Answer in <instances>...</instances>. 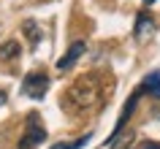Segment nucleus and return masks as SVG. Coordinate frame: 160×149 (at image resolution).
I'll use <instances>...</instances> for the list:
<instances>
[{"label": "nucleus", "mask_w": 160, "mask_h": 149, "mask_svg": "<svg viewBox=\"0 0 160 149\" xmlns=\"http://www.w3.org/2000/svg\"><path fill=\"white\" fill-rule=\"evenodd\" d=\"M136 149H160V144L158 141H144L141 147H136Z\"/></svg>", "instance_id": "9d476101"}, {"label": "nucleus", "mask_w": 160, "mask_h": 149, "mask_svg": "<svg viewBox=\"0 0 160 149\" xmlns=\"http://www.w3.org/2000/svg\"><path fill=\"white\" fill-rule=\"evenodd\" d=\"M144 3H152V0H144Z\"/></svg>", "instance_id": "ddd939ff"}, {"label": "nucleus", "mask_w": 160, "mask_h": 149, "mask_svg": "<svg viewBox=\"0 0 160 149\" xmlns=\"http://www.w3.org/2000/svg\"><path fill=\"white\" fill-rule=\"evenodd\" d=\"M25 35L30 38V43H38V38H41L38 25H35V22H25Z\"/></svg>", "instance_id": "6e6552de"}, {"label": "nucleus", "mask_w": 160, "mask_h": 149, "mask_svg": "<svg viewBox=\"0 0 160 149\" xmlns=\"http://www.w3.org/2000/svg\"><path fill=\"white\" fill-rule=\"evenodd\" d=\"M117 141H119V138H117ZM117 141H111V144H109V149H125V147H119Z\"/></svg>", "instance_id": "9b49d317"}, {"label": "nucleus", "mask_w": 160, "mask_h": 149, "mask_svg": "<svg viewBox=\"0 0 160 149\" xmlns=\"http://www.w3.org/2000/svg\"><path fill=\"white\" fill-rule=\"evenodd\" d=\"M49 90V76L43 71H30V73L22 79V95L25 98H33V100H41Z\"/></svg>", "instance_id": "7ed1b4c3"}, {"label": "nucleus", "mask_w": 160, "mask_h": 149, "mask_svg": "<svg viewBox=\"0 0 160 149\" xmlns=\"http://www.w3.org/2000/svg\"><path fill=\"white\" fill-rule=\"evenodd\" d=\"M19 52H22V46H19V41H6L0 43V60H6V62H14V60H19Z\"/></svg>", "instance_id": "0eeeda50"}, {"label": "nucleus", "mask_w": 160, "mask_h": 149, "mask_svg": "<svg viewBox=\"0 0 160 149\" xmlns=\"http://www.w3.org/2000/svg\"><path fill=\"white\" fill-rule=\"evenodd\" d=\"M6 100H8V95H6V92L0 90V106H3V103H6Z\"/></svg>", "instance_id": "f8f14e48"}, {"label": "nucleus", "mask_w": 160, "mask_h": 149, "mask_svg": "<svg viewBox=\"0 0 160 149\" xmlns=\"http://www.w3.org/2000/svg\"><path fill=\"white\" fill-rule=\"evenodd\" d=\"M84 52H87L84 41H76V43H71V46H68V52H65V54H62V57L57 60V68H60V71H71V68L76 65V60L82 57Z\"/></svg>", "instance_id": "20e7f679"}, {"label": "nucleus", "mask_w": 160, "mask_h": 149, "mask_svg": "<svg viewBox=\"0 0 160 149\" xmlns=\"http://www.w3.org/2000/svg\"><path fill=\"white\" fill-rule=\"evenodd\" d=\"M103 73L101 71H90V73L79 76L65 92V100L62 106L68 111H87V108H95L103 100Z\"/></svg>", "instance_id": "f257e3e1"}, {"label": "nucleus", "mask_w": 160, "mask_h": 149, "mask_svg": "<svg viewBox=\"0 0 160 149\" xmlns=\"http://www.w3.org/2000/svg\"><path fill=\"white\" fill-rule=\"evenodd\" d=\"M87 138H90V136H84V138H79V141H71V144H54L52 149H82L87 144Z\"/></svg>", "instance_id": "1a4fd4ad"}, {"label": "nucleus", "mask_w": 160, "mask_h": 149, "mask_svg": "<svg viewBox=\"0 0 160 149\" xmlns=\"http://www.w3.org/2000/svg\"><path fill=\"white\" fill-rule=\"evenodd\" d=\"M152 33H155V22H152V17H149V14H138L133 35L138 38V41H144V38H149Z\"/></svg>", "instance_id": "39448f33"}, {"label": "nucleus", "mask_w": 160, "mask_h": 149, "mask_svg": "<svg viewBox=\"0 0 160 149\" xmlns=\"http://www.w3.org/2000/svg\"><path fill=\"white\" fill-rule=\"evenodd\" d=\"M138 90H141V92H149L152 98L160 100V73H158V71H152V73L141 82V87H138Z\"/></svg>", "instance_id": "423d86ee"}, {"label": "nucleus", "mask_w": 160, "mask_h": 149, "mask_svg": "<svg viewBox=\"0 0 160 149\" xmlns=\"http://www.w3.org/2000/svg\"><path fill=\"white\" fill-rule=\"evenodd\" d=\"M46 141V127L41 122V114H30L25 125V133L19 138V149H38Z\"/></svg>", "instance_id": "f03ea898"}]
</instances>
